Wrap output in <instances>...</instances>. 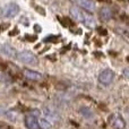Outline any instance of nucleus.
Here are the masks:
<instances>
[{
  "mask_svg": "<svg viewBox=\"0 0 129 129\" xmlns=\"http://www.w3.org/2000/svg\"><path fill=\"white\" fill-rule=\"evenodd\" d=\"M23 74L29 80H40L42 78V74L38 73V71H34V70H29V69H25L23 71Z\"/></svg>",
  "mask_w": 129,
  "mask_h": 129,
  "instance_id": "nucleus-7",
  "label": "nucleus"
},
{
  "mask_svg": "<svg viewBox=\"0 0 129 129\" xmlns=\"http://www.w3.org/2000/svg\"><path fill=\"white\" fill-rule=\"evenodd\" d=\"M25 126L27 129H39L38 119L33 114H27L25 117Z\"/></svg>",
  "mask_w": 129,
  "mask_h": 129,
  "instance_id": "nucleus-6",
  "label": "nucleus"
},
{
  "mask_svg": "<svg viewBox=\"0 0 129 129\" xmlns=\"http://www.w3.org/2000/svg\"><path fill=\"white\" fill-rule=\"evenodd\" d=\"M113 127L116 129H123L125 128V121H123L120 117H117L113 121Z\"/></svg>",
  "mask_w": 129,
  "mask_h": 129,
  "instance_id": "nucleus-12",
  "label": "nucleus"
},
{
  "mask_svg": "<svg viewBox=\"0 0 129 129\" xmlns=\"http://www.w3.org/2000/svg\"><path fill=\"white\" fill-rule=\"evenodd\" d=\"M78 4L83 7L84 9L88 11H94L95 10V5L92 0H78Z\"/></svg>",
  "mask_w": 129,
  "mask_h": 129,
  "instance_id": "nucleus-9",
  "label": "nucleus"
},
{
  "mask_svg": "<svg viewBox=\"0 0 129 129\" xmlns=\"http://www.w3.org/2000/svg\"><path fill=\"white\" fill-rule=\"evenodd\" d=\"M36 10H38V11H40V13H41V14H42V15H43V16H44V15H45V11H44V10H43V9H42V8H41V7H36Z\"/></svg>",
  "mask_w": 129,
  "mask_h": 129,
  "instance_id": "nucleus-15",
  "label": "nucleus"
},
{
  "mask_svg": "<svg viewBox=\"0 0 129 129\" xmlns=\"http://www.w3.org/2000/svg\"><path fill=\"white\" fill-rule=\"evenodd\" d=\"M99 31H100V34H103V35H105V34H107V31H105V29L100 28V29H99Z\"/></svg>",
  "mask_w": 129,
  "mask_h": 129,
  "instance_id": "nucleus-18",
  "label": "nucleus"
},
{
  "mask_svg": "<svg viewBox=\"0 0 129 129\" xmlns=\"http://www.w3.org/2000/svg\"><path fill=\"white\" fill-rule=\"evenodd\" d=\"M44 41H45V42H50V41H51L52 43H57L58 38H57V36H49V38H47Z\"/></svg>",
  "mask_w": 129,
  "mask_h": 129,
  "instance_id": "nucleus-13",
  "label": "nucleus"
},
{
  "mask_svg": "<svg viewBox=\"0 0 129 129\" xmlns=\"http://www.w3.org/2000/svg\"><path fill=\"white\" fill-rule=\"evenodd\" d=\"M38 123H39V128H41V129H50L51 128V122H50L48 119L40 118L38 120Z\"/></svg>",
  "mask_w": 129,
  "mask_h": 129,
  "instance_id": "nucleus-11",
  "label": "nucleus"
},
{
  "mask_svg": "<svg viewBox=\"0 0 129 129\" xmlns=\"http://www.w3.org/2000/svg\"><path fill=\"white\" fill-rule=\"evenodd\" d=\"M7 111H8V110L7 109H5L4 107H1V105H0V117H6V113H7Z\"/></svg>",
  "mask_w": 129,
  "mask_h": 129,
  "instance_id": "nucleus-14",
  "label": "nucleus"
},
{
  "mask_svg": "<svg viewBox=\"0 0 129 129\" xmlns=\"http://www.w3.org/2000/svg\"><path fill=\"white\" fill-rule=\"evenodd\" d=\"M34 29H35V31H36V32H38V31H39V32H40V31H41V29H42V28H41V27H40V26H39V25H35V26H34Z\"/></svg>",
  "mask_w": 129,
  "mask_h": 129,
  "instance_id": "nucleus-17",
  "label": "nucleus"
},
{
  "mask_svg": "<svg viewBox=\"0 0 129 129\" xmlns=\"http://www.w3.org/2000/svg\"><path fill=\"white\" fill-rule=\"evenodd\" d=\"M18 13H19V6L15 2H10L1 9V15L6 18L15 17L16 15H18Z\"/></svg>",
  "mask_w": 129,
  "mask_h": 129,
  "instance_id": "nucleus-3",
  "label": "nucleus"
},
{
  "mask_svg": "<svg viewBox=\"0 0 129 129\" xmlns=\"http://www.w3.org/2000/svg\"><path fill=\"white\" fill-rule=\"evenodd\" d=\"M0 53L5 54L9 58H16V56H17L16 49L8 43H0Z\"/></svg>",
  "mask_w": 129,
  "mask_h": 129,
  "instance_id": "nucleus-5",
  "label": "nucleus"
},
{
  "mask_svg": "<svg viewBox=\"0 0 129 129\" xmlns=\"http://www.w3.org/2000/svg\"><path fill=\"white\" fill-rule=\"evenodd\" d=\"M16 58H17L20 62H23L25 64H29V66H36V64L39 63V60H38V58H36V56L29 51L18 52Z\"/></svg>",
  "mask_w": 129,
  "mask_h": 129,
  "instance_id": "nucleus-2",
  "label": "nucleus"
},
{
  "mask_svg": "<svg viewBox=\"0 0 129 129\" xmlns=\"http://www.w3.org/2000/svg\"><path fill=\"white\" fill-rule=\"evenodd\" d=\"M79 112H80V114H82L84 118H87V119L92 118V117L94 116V112L92 111V109H91V108H88V107H83V108H80V109H79Z\"/></svg>",
  "mask_w": 129,
  "mask_h": 129,
  "instance_id": "nucleus-10",
  "label": "nucleus"
},
{
  "mask_svg": "<svg viewBox=\"0 0 129 129\" xmlns=\"http://www.w3.org/2000/svg\"><path fill=\"white\" fill-rule=\"evenodd\" d=\"M26 40H29V41H35L36 38L35 36H29V35H26Z\"/></svg>",
  "mask_w": 129,
  "mask_h": 129,
  "instance_id": "nucleus-16",
  "label": "nucleus"
},
{
  "mask_svg": "<svg viewBox=\"0 0 129 129\" xmlns=\"http://www.w3.org/2000/svg\"><path fill=\"white\" fill-rule=\"evenodd\" d=\"M70 14L77 22H80L88 28H94L96 26L95 18L91 15V14L86 13L84 10H80L77 7H71L70 8Z\"/></svg>",
  "mask_w": 129,
  "mask_h": 129,
  "instance_id": "nucleus-1",
  "label": "nucleus"
},
{
  "mask_svg": "<svg viewBox=\"0 0 129 129\" xmlns=\"http://www.w3.org/2000/svg\"><path fill=\"white\" fill-rule=\"evenodd\" d=\"M114 78V73L111 70V69H104L100 73L99 75V80L100 83H102L103 85H109L112 83Z\"/></svg>",
  "mask_w": 129,
  "mask_h": 129,
  "instance_id": "nucleus-4",
  "label": "nucleus"
},
{
  "mask_svg": "<svg viewBox=\"0 0 129 129\" xmlns=\"http://www.w3.org/2000/svg\"><path fill=\"white\" fill-rule=\"evenodd\" d=\"M112 16H113V13H112V10L109 8V7H103V8L100 10L101 19L109 20V19H111V18H112Z\"/></svg>",
  "mask_w": 129,
  "mask_h": 129,
  "instance_id": "nucleus-8",
  "label": "nucleus"
}]
</instances>
